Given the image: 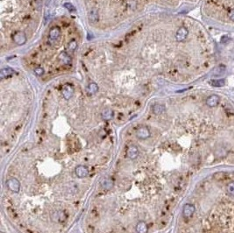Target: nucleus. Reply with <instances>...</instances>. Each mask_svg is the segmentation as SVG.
I'll use <instances>...</instances> for the list:
<instances>
[{
  "label": "nucleus",
  "instance_id": "obj_1",
  "mask_svg": "<svg viewBox=\"0 0 234 233\" xmlns=\"http://www.w3.org/2000/svg\"><path fill=\"white\" fill-rule=\"evenodd\" d=\"M6 184L11 191L14 193H18L20 189V182L16 178H11L6 181Z\"/></svg>",
  "mask_w": 234,
  "mask_h": 233
},
{
  "label": "nucleus",
  "instance_id": "obj_2",
  "mask_svg": "<svg viewBox=\"0 0 234 233\" xmlns=\"http://www.w3.org/2000/svg\"><path fill=\"white\" fill-rule=\"evenodd\" d=\"M12 39H13V41L15 42V43L17 45H19V46L24 45L26 43V41H27V36L23 32H17L13 35Z\"/></svg>",
  "mask_w": 234,
  "mask_h": 233
},
{
  "label": "nucleus",
  "instance_id": "obj_3",
  "mask_svg": "<svg viewBox=\"0 0 234 233\" xmlns=\"http://www.w3.org/2000/svg\"><path fill=\"white\" fill-rule=\"evenodd\" d=\"M61 94L66 100H69L74 95V88L69 84H65L62 88Z\"/></svg>",
  "mask_w": 234,
  "mask_h": 233
},
{
  "label": "nucleus",
  "instance_id": "obj_4",
  "mask_svg": "<svg viewBox=\"0 0 234 233\" xmlns=\"http://www.w3.org/2000/svg\"><path fill=\"white\" fill-rule=\"evenodd\" d=\"M61 37V30L58 26H54L49 31V41L50 42H56Z\"/></svg>",
  "mask_w": 234,
  "mask_h": 233
},
{
  "label": "nucleus",
  "instance_id": "obj_5",
  "mask_svg": "<svg viewBox=\"0 0 234 233\" xmlns=\"http://www.w3.org/2000/svg\"><path fill=\"white\" fill-rule=\"evenodd\" d=\"M195 206L190 204V203H187L184 205L183 207V209H182V214H183V217L185 218H189L190 217H192V215L194 214L195 212Z\"/></svg>",
  "mask_w": 234,
  "mask_h": 233
},
{
  "label": "nucleus",
  "instance_id": "obj_6",
  "mask_svg": "<svg viewBox=\"0 0 234 233\" xmlns=\"http://www.w3.org/2000/svg\"><path fill=\"white\" fill-rule=\"evenodd\" d=\"M151 135L150 131L146 127H140L136 131V136L140 139H146Z\"/></svg>",
  "mask_w": 234,
  "mask_h": 233
},
{
  "label": "nucleus",
  "instance_id": "obj_7",
  "mask_svg": "<svg viewBox=\"0 0 234 233\" xmlns=\"http://www.w3.org/2000/svg\"><path fill=\"white\" fill-rule=\"evenodd\" d=\"M188 34V29L186 27H180L176 34V39L179 42L183 41Z\"/></svg>",
  "mask_w": 234,
  "mask_h": 233
},
{
  "label": "nucleus",
  "instance_id": "obj_8",
  "mask_svg": "<svg viewBox=\"0 0 234 233\" xmlns=\"http://www.w3.org/2000/svg\"><path fill=\"white\" fill-rule=\"evenodd\" d=\"M76 175H77V177L79 178H84V177H87L89 175V169L84 166H78L76 168Z\"/></svg>",
  "mask_w": 234,
  "mask_h": 233
},
{
  "label": "nucleus",
  "instance_id": "obj_9",
  "mask_svg": "<svg viewBox=\"0 0 234 233\" xmlns=\"http://www.w3.org/2000/svg\"><path fill=\"white\" fill-rule=\"evenodd\" d=\"M127 157L130 160H135L139 155V149L136 145H130L126 152Z\"/></svg>",
  "mask_w": 234,
  "mask_h": 233
},
{
  "label": "nucleus",
  "instance_id": "obj_10",
  "mask_svg": "<svg viewBox=\"0 0 234 233\" xmlns=\"http://www.w3.org/2000/svg\"><path fill=\"white\" fill-rule=\"evenodd\" d=\"M220 98L217 95H211L210 96L207 100H206V104L208 105L209 107H216L217 105L219 103Z\"/></svg>",
  "mask_w": 234,
  "mask_h": 233
},
{
  "label": "nucleus",
  "instance_id": "obj_11",
  "mask_svg": "<svg viewBox=\"0 0 234 233\" xmlns=\"http://www.w3.org/2000/svg\"><path fill=\"white\" fill-rule=\"evenodd\" d=\"M101 186L104 190H111L113 187V181L111 178H103L101 181Z\"/></svg>",
  "mask_w": 234,
  "mask_h": 233
},
{
  "label": "nucleus",
  "instance_id": "obj_12",
  "mask_svg": "<svg viewBox=\"0 0 234 233\" xmlns=\"http://www.w3.org/2000/svg\"><path fill=\"white\" fill-rule=\"evenodd\" d=\"M113 111L110 108H106V109H103L102 113H101V117L103 120H111L113 118Z\"/></svg>",
  "mask_w": 234,
  "mask_h": 233
},
{
  "label": "nucleus",
  "instance_id": "obj_13",
  "mask_svg": "<svg viewBox=\"0 0 234 233\" xmlns=\"http://www.w3.org/2000/svg\"><path fill=\"white\" fill-rule=\"evenodd\" d=\"M14 70L12 69V68H4L1 69V71H0V77H1L2 79L4 78H7V77H10L12 76V75H14Z\"/></svg>",
  "mask_w": 234,
  "mask_h": 233
},
{
  "label": "nucleus",
  "instance_id": "obj_14",
  "mask_svg": "<svg viewBox=\"0 0 234 233\" xmlns=\"http://www.w3.org/2000/svg\"><path fill=\"white\" fill-rule=\"evenodd\" d=\"M59 60L60 62L63 65H69L71 63V57L69 56V54L66 53H61V55L59 56Z\"/></svg>",
  "mask_w": 234,
  "mask_h": 233
},
{
  "label": "nucleus",
  "instance_id": "obj_15",
  "mask_svg": "<svg viewBox=\"0 0 234 233\" xmlns=\"http://www.w3.org/2000/svg\"><path fill=\"white\" fill-rule=\"evenodd\" d=\"M152 111L155 115H161V114L165 112L166 108H165V106L163 104L157 103V104H154V106L152 107Z\"/></svg>",
  "mask_w": 234,
  "mask_h": 233
},
{
  "label": "nucleus",
  "instance_id": "obj_16",
  "mask_svg": "<svg viewBox=\"0 0 234 233\" xmlns=\"http://www.w3.org/2000/svg\"><path fill=\"white\" fill-rule=\"evenodd\" d=\"M147 224L144 221H139L136 225V231L138 233H147Z\"/></svg>",
  "mask_w": 234,
  "mask_h": 233
},
{
  "label": "nucleus",
  "instance_id": "obj_17",
  "mask_svg": "<svg viewBox=\"0 0 234 233\" xmlns=\"http://www.w3.org/2000/svg\"><path fill=\"white\" fill-rule=\"evenodd\" d=\"M86 91L90 96L95 95L98 91V86L97 85V83H94V82L90 83L86 88Z\"/></svg>",
  "mask_w": 234,
  "mask_h": 233
},
{
  "label": "nucleus",
  "instance_id": "obj_18",
  "mask_svg": "<svg viewBox=\"0 0 234 233\" xmlns=\"http://www.w3.org/2000/svg\"><path fill=\"white\" fill-rule=\"evenodd\" d=\"M225 70H226V67L224 65H219L214 69L213 72H212V75L215 76H220L225 73Z\"/></svg>",
  "mask_w": 234,
  "mask_h": 233
},
{
  "label": "nucleus",
  "instance_id": "obj_19",
  "mask_svg": "<svg viewBox=\"0 0 234 233\" xmlns=\"http://www.w3.org/2000/svg\"><path fill=\"white\" fill-rule=\"evenodd\" d=\"M89 19L90 22L95 23L98 20V12L97 9H91L89 12Z\"/></svg>",
  "mask_w": 234,
  "mask_h": 233
},
{
  "label": "nucleus",
  "instance_id": "obj_20",
  "mask_svg": "<svg viewBox=\"0 0 234 233\" xmlns=\"http://www.w3.org/2000/svg\"><path fill=\"white\" fill-rule=\"evenodd\" d=\"M210 85L214 87H223L225 84V81L224 79H218V80H211L210 82Z\"/></svg>",
  "mask_w": 234,
  "mask_h": 233
},
{
  "label": "nucleus",
  "instance_id": "obj_21",
  "mask_svg": "<svg viewBox=\"0 0 234 233\" xmlns=\"http://www.w3.org/2000/svg\"><path fill=\"white\" fill-rule=\"evenodd\" d=\"M77 48V43L76 40H71L69 45H68V52H69V54H72L75 52V50Z\"/></svg>",
  "mask_w": 234,
  "mask_h": 233
},
{
  "label": "nucleus",
  "instance_id": "obj_22",
  "mask_svg": "<svg viewBox=\"0 0 234 233\" xmlns=\"http://www.w3.org/2000/svg\"><path fill=\"white\" fill-rule=\"evenodd\" d=\"M226 190H227V193L231 195V196H234V181L229 183L226 187Z\"/></svg>",
  "mask_w": 234,
  "mask_h": 233
},
{
  "label": "nucleus",
  "instance_id": "obj_23",
  "mask_svg": "<svg viewBox=\"0 0 234 233\" xmlns=\"http://www.w3.org/2000/svg\"><path fill=\"white\" fill-rule=\"evenodd\" d=\"M33 72L35 73L36 75L40 76V75H42L44 74V69H42L41 67H37V68H35V69H33Z\"/></svg>",
  "mask_w": 234,
  "mask_h": 233
},
{
  "label": "nucleus",
  "instance_id": "obj_24",
  "mask_svg": "<svg viewBox=\"0 0 234 233\" xmlns=\"http://www.w3.org/2000/svg\"><path fill=\"white\" fill-rule=\"evenodd\" d=\"M64 6H65V8L68 9L70 12H76L75 6H74L72 4H70V3H65V4H64Z\"/></svg>",
  "mask_w": 234,
  "mask_h": 233
},
{
  "label": "nucleus",
  "instance_id": "obj_25",
  "mask_svg": "<svg viewBox=\"0 0 234 233\" xmlns=\"http://www.w3.org/2000/svg\"><path fill=\"white\" fill-rule=\"evenodd\" d=\"M229 17H230V18H231V20L234 21V10H232V11L229 13Z\"/></svg>",
  "mask_w": 234,
  "mask_h": 233
}]
</instances>
